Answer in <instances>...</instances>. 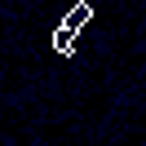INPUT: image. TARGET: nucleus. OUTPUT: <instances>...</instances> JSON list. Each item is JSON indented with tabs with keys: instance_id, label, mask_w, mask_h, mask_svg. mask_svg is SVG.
I'll list each match as a JSON object with an SVG mask.
<instances>
[{
	"instance_id": "f257e3e1",
	"label": "nucleus",
	"mask_w": 146,
	"mask_h": 146,
	"mask_svg": "<svg viewBox=\"0 0 146 146\" xmlns=\"http://www.w3.org/2000/svg\"><path fill=\"white\" fill-rule=\"evenodd\" d=\"M66 27H75V31H80V27H89V22H93V5H89V0H80V5H71V13H66Z\"/></svg>"
},
{
	"instance_id": "f03ea898",
	"label": "nucleus",
	"mask_w": 146,
	"mask_h": 146,
	"mask_svg": "<svg viewBox=\"0 0 146 146\" xmlns=\"http://www.w3.org/2000/svg\"><path fill=\"white\" fill-rule=\"evenodd\" d=\"M53 49H58V53H71V49H75V27L62 22V27L53 31Z\"/></svg>"
}]
</instances>
